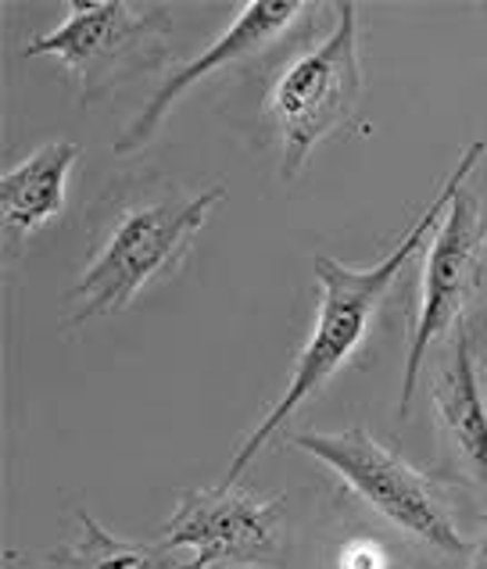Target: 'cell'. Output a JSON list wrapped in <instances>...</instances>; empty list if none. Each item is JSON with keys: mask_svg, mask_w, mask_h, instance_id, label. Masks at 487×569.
Instances as JSON below:
<instances>
[{"mask_svg": "<svg viewBox=\"0 0 487 569\" xmlns=\"http://www.w3.org/2000/svg\"><path fill=\"white\" fill-rule=\"evenodd\" d=\"M484 151H487L484 140L466 143V151L459 154V161L445 176V183L437 187L434 201L419 211V219L405 230V237L395 243L391 254H384L377 266L351 269L334 254L312 258V272H316V283H319L316 327H312V333H308L305 348L298 355L287 390L276 398V405L262 416V422H258V427L240 441V448L233 451V462H230V469H226V480L233 483L244 469L258 459V451H262L272 437L301 412L305 401H312L322 387H327L330 380H337L340 369L359 359L362 345L369 340L372 322H377V316H380L384 298L395 290L405 266H409L413 258L424 251V243L434 237L437 222L445 219L451 198H456V193L466 187L469 176L477 172Z\"/></svg>", "mask_w": 487, "mask_h": 569, "instance_id": "cell-1", "label": "cell"}, {"mask_svg": "<svg viewBox=\"0 0 487 569\" xmlns=\"http://www.w3.org/2000/svg\"><path fill=\"white\" fill-rule=\"evenodd\" d=\"M312 11H319V4H284V0H255V4H244L237 11V19L230 22V29H226L216 43H208L205 51L193 54L190 61H180L161 79L158 90L148 97V104H143L133 116V122L119 133L116 154L143 151L187 90L205 83L208 76L226 72V69H233V64H244L255 54L269 51L272 43H280L287 32H295Z\"/></svg>", "mask_w": 487, "mask_h": 569, "instance_id": "cell-8", "label": "cell"}, {"mask_svg": "<svg viewBox=\"0 0 487 569\" xmlns=\"http://www.w3.org/2000/svg\"><path fill=\"white\" fill-rule=\"evenodd\" d=\"M295 448L312 455L340 487L391 530L398 548L419 569H466L474 545L459 530V512L448 491V477L413 466L398 448L384 445L366 427L337 433L305 430Z\"/></svg>", "mask_w": 487, "mask_h": 569, "instance_id": "cell-3", "label": "cell"}, {"mask_svg": "<svg viewBox=\"0 0 487 569\" xmlns=\"http://www.w3.org/2000/svg\"><path fill=\"white\" fill-rule=\"evenodd\" d=\"M391 562H395V551L380 538H372V533H359V538L340 541L334 556V569H391Z\"/></svg>", "mask_w": 487, "mask_h": 569, "instance_id": "cell-12", "label": "cell"}, {"mask_svg": "<svg viewBox=\"0 0 487 569\" xmlns=\"http://www.w3.org/2000/svg\"><path fill=\"white\" fill-rule=\"evenodd\" d=\"M466 569H487V530H484V538L474 545V556H469Z\"/></svg>", "mask_w": 487, "mask_h": 569, "instance_id": "cell-13", "label": "cell"}, {"mask_svg": "<svg viewBox=\"0 0 487 569\" xmlns=\"http://www.w3.org/2000/svg\"><path fill=\"white\" fill-rule=\"evenodd\" d=\"M172 4L161 0H76L64 19L26 47V58H58L76 79L79 104L108 101L122 83L169 61Z\"/></svg>", "mask_w": 487, "mask_h": 569, "instance_id": "cell-4", "label": "cell"}, {"mask_svg": "<svg viewBox=\"0 0 487 569\" xmlns=\"http://www.w3.org/2000/svg\"><path fill=\"white\" fill-rule=\"evenodd\" d=\"M43 569H193V562L166 541H126L105 530L87 509H76V538L61 541Z\"/></svg>", "mask_w": 487, "mask_h": 569, "instance_id": "cell-11", "label": "cell"}, {"mask_svg": "<svg viewBox=\"0 0 487 569\" xmlns=\"http://www.w3.org/2000/svg\"><path fill=\"white\" fill-rule=\"evenodd\" d=\"M222 193V187L190 193L158 176L101 193L97 216H90L87 266L61 301L64 330L122 312L143 287L180 269Z\"/></svg>", "mask_w": 487, "mask_h": 569, "instance_id": "cell-2", "label": "cell"}, {"mask_svg": "<svg viewBox=\"0 0 487 569\" xmlns=\"http://www.w3.org/2000/svg\"><path fill=\"white\" fill-rule=\"evenodd\" d=\"M480 305H487V211L466 187L451 198L445 219L427 243L419 301L405 351L398 416H409L430 351L456 333Z\"/></svg>", "mask_w": 487, "mask_h": 569, "instance_id": "cell-6", "label": "cell"}, {"mask_svg": "<svg viewBox=\"0 0 487 569\" xmlns=\"http://www.w3.org/2000/svg\"><path fill=\"white\" fill-rule=\"evenodd\" d=\"M330 37L287 61L269 90V122L280 137V176L298 180L308 158L362 108L359 4H337Z\"/></svg>", "mask_w": 487, "mask_h": 569, "instance_id": "cell-5", "label": "cell"}, {"mask_svg": "<svg viewBox=\"0 0 487 569\" xmlns=\"http://www.w3.org/2000/svg\"><path fill=\"white\" fill-rule=\"evenodd\" d=\"M430 405L437 422L441 477L469 487L487 501V401L480 366L474 359V340H469V322H463L445 345H437Z\"/></svg>", "mask_w": 487, "mask_h": 569, "instance_id": "cell-9", "label": "cell"}, {"mask_svg": "<svg viewBox=\"0 0 487 569\" xmlns=\"http://www.w3.org/2000/svg\"><path fill=\"white\" fill-rule=\"evenodd\" d=\"M79 154V143L58 137L0 176V222L8 251H19L32 233L64 211V183Z\"/></svg>", "mask_w": 487, "mask_h": 569, "instance_id": "cell-10", "label": "cell"}, {"mask_svg": "<svg viewBox=\"0 0 487 569\" xmlns=\"http://www.w3.org/2000/svg\"><path fill=\"white\" fill-rule=\"evenodd\" d=\"M161 541L190 551L193 569H280L287 566V495L262 498L237 480L190 487L161 527Z\"/></svg>", "mask_w": 487, "mask_h": 569, "instance_id": "cell-7", "label": "cell"}]
</instances>
